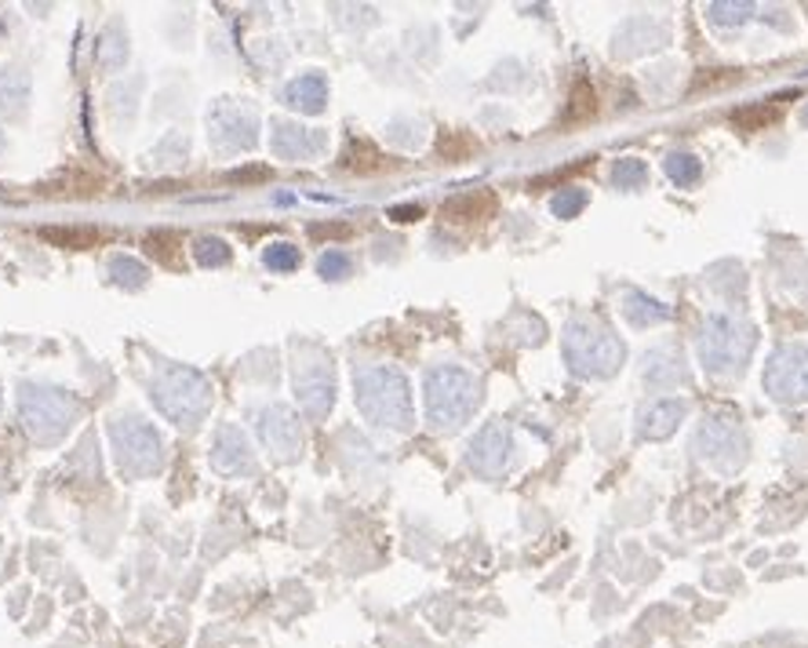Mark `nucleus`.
<instances>
[{
	"label": "nucleus",
	"mask_w": 808,
	"mask_h": 648,
	"mask_svg": "<svg viewBox=\"0 0 808 648\" xmlns=\"http://www.w3.org/2000/svg\"><path fill=\"white\" fill-rule=\"evenodd\" d=\"M354 397L360 416L376 422L382 430H412L416 412H412V390L408 379L393 365H365L354 372Z\"/></svg>",
	"instance_id": "1"
},
{
	"label": "nucleus",
	"mask_w": 808,
	"mask_h": 648,
	"mask_svg": "<svg viewBox=\"0 0 808 648\" xmlns=\"http://www.w3.org/2000/svg\"><path fill=\"white\" fill-rule=\"evenodd\" d=\"M150 397L168 422L193 430L197 422H204V416L211 412V397H216V390H211V383L190 365H160L150 383Z\"/></svg>",
	"instance_id": "2"
},
{
	"label": "nucleus",
	"mask_w": 808,
	"mask_h": 648,
	"mask_svg": "<svg viewBox=\"0 0 808 648\" xmlns=\"http://www.w3.org/2000/svg\"><path fill=\"white\" fill-rule=\"evenodd\" d=\"M19 419L36 445H59L73 427H77L81 401H77V394L62 390V386L22 383L19 386Z\"/></svg>",
	"instance_id": "3"
},
{
	"label": "nucleus",
	"mask_w": 808,
	"mask_h": 648,
	"mask_svg": "<svg viewBox=\"0 0 808 648\" xmlns=\"http://www.w3.org/2000/svg\"><path fill=\"white\" fill-rule=\"evenodd\" d=\"M427 394V419L438 430H455L478 412L481 405V379L459 365H438L422 379Z\"/></svg>",
	"instance_id": "4"
},
{
	"label": "nucleus",
	"mask_w": 808,
	"mask_h": 648,
	"mask_svg": "<svg viewBox=\"0 0 808 648\" xmlns=\"http://www.w3.org/2000/svg\"><path fill=\"white\" fill-rule=\"evenodd\" d=\"M562 346L568 368L579 379H612L627 360L623 339L598 321H568Z\"/></svg>",
	"instance_id": "5"
},
{
	"label": "nucleus",
	"mask_w": 808,
	"mask_h": 648,
	"mask_svg": "<svg viewBox=\"0 0 808 648\" xmlns=\"http://www.w3.org/2000/svg\"><path fill=\"white\" fill-rule=\"evenodd\" d=\"M754 343H757V335L747 321L728 317V314H711L700 328V360L711 376L736 379V376H743V368H747Z\"/></svg>",
	"instance_id": "6"
},
{
	"label": "nucleus",
	"mask_w": 808,
	"mask_h": 648,
	"mask_svg": "<svg viewBox=\"0 0 808 648\" xmlns=\"http://www.w3.org/2000/svg\"><path fill=\"white\" fill-rule=\"evenodd\" d=\"M109 441L124 478H150L165 467V441L143 416H117L109 422Z\"/></svg>",
	"instance_id": "7"
},
{
	"label": "nucleus",
	"mask_w": 808,
	"mask_h": 648,
	"mask_svg": "<svg viewBox=\"0 0 808 648\" xmlns=\"http://www.w3.org/2000/svg\"><path fill=\"white\" fill-rule=\"evenodd\" d=\"M292 386L309 419H328L335 408V368L332 357L314 343H295L292 351Z\"/></svg>",
	"instance_id": "8"
},
{
	"label": "nucleus",
	"mask_w": 808,
	"mask_h": 648,
	"mask_svg": "<svg viewBox=\"0 0 808 648\" xmlns=\"http://www.w3.org/2000/svg\"><path fill=\"white\" fill-rule=\"evenodd\" d=\"M695 456L717 473H739L747 467L751 441H747V433H743V427H736L732 419L714 416V419L700 422V430H695Z\"/></svg>",
	"instance_id": "9"
},
{
	"label": "nucleus",
	"mask_w": 808,
	"mask_h": 648,
	"mask_svg": "<svg viewBox=\"0 0 808 648\" xmlns=\"http://www.w3.org/2000/svg\"><path fill=\"white\" fill-rule=\"evenodd\" d=\"M208 139L219 154H238L259 143V109L248 98H219L208 109Z\"/></svg>",
	"instance_id": "10"
},
{
	"label": "nucleus",
	"mask_w": 808,
	"mask_h": 648,
	"mask_svg": "<svg viewBox=\"0 0 808 648\" xmlns=\"http://www.w3.org/2000/svg\"><path fill=\"white\" fill-rule=\"evenodd\" d=\"M765 390L779 405H808V346H779L768 357Z\"/></svg>",
	"instance_id": "11"
},
{
	"label": "nucleus",
	"mask_w": 808,
	"mask_h": 648,
	"mask_svg": "<svg viewBox=\"0 0 808 648\" xmlns=\"http://www.w3.org/2000/svg\"><path fill=\"white\" fill-rule=\"evenodd\" d=\"M255 433L259 441L266 445V452L277 459V463H295L303 452V430H300V416L284 405H270L255 412Z\"/></svg>",
	"instance_id": "12"
},
{
	"label": "nucleus",
	"mask_w": 808,
	"mask_h": 648,
	"mask_svg": "<svg viewBox=\"0 0 808 648\" xmlns=\"http://www.w3.org/2000/svg\"><path fill=\"white\" fill-rule=\"evenodd\" d=\"M510 459H514V438H510L506 422H489L474 433V441L466 445V467L484 481L503 478L510 470Z\"/></svg>",
	"instance_id": "13"
},
{
	"label": "nucleus",
	"mask_w": 808,
	"mask_h": 648,
	"mask_svg": "<svg viewBox=\"0 0 808 648\" xmlns=\"http://www.w3.org/2000/svg\"><path fill=\"white\" fill-rule=\"evenodd\" d=\"M328 135L317 128H300L292 121H273L270 124V149L281 160H314L325 154Z\"/></svg>",
	"instance_id": "14"
},
{
	"label": "nucleus",
	"mask_w": 808,
	"mask_h": 648,
	"mask_svg": "<svg viewBox=\"0 0 808 648\" xmlns=\"http://www.w3.org/2000/svg\"><path fill=\"white\" fill-rule=\"evenodd\" d=\"M211 467H216L219 473H227V478H238V473H255L252 445H248L241 427L222 422V427L216 430V441H211Z\"/></svg>",
	"instance_id": "15"
},
{
	"label": "nucleus",
	"mask_w": 808,
	"mask_h": 648,
	"mask_svg": "<svg viewBox=\"0 0 808 648\" xmlns=\"http://www.w3.org/2000/svg\"><path fill=\"white\" fill-rule=\"evenodd\" d=\"M641 379H644V386H652V390H674V386L689 379L685 357L678 351H652L641 365Z\"/></svg>",
	"instance_id": "16"
},
{
	"label": "nucleus",
	"mask_w": 808,
	"mask_h": 648,
	"mask_svg": "<svg viewBox=\"0 0 808 648\" xmlns=\"http://www.w3.org/2000/svg\"><path fill=\"white\" fill-rule=\"evenodd\" d=\"M681 419H685V405L674 401V397H667V401H655L641 412L638 419V438L641 441H667L670 433L681 427Z\"/></svg>",
	"instance_id": "17"
},
{
	"label": "nucleus",
	"mask_w": 808,
	"mask_h": 648,
	"mask_svg": "<svg viewBox=\"0 0 808 648\" xmlns=\"http://www.w3.org/2000/svg\"><path fill=\"white\" fill-rule=\"evenodd\" d=\"M284 103L292 109H300V114H321L328 103V81L321 77V73H303V77H295L288 88H284Z\"/></svg>",
	"instance_id": "18"
},
{
	"label": "nucleus",
	"mask_w": 808,
	"mask_h": 648,
	"mask_svg": "<svg viewBox=\"0 0 808 648\" xmlns=\"http://www.w3.org/2000/svg\"><path fill=\"white\" fill-rule=\"evenodd\" d=\"M27 103H30V73L19 66L0 73V114L19 121L27 114Z\"/></svg>",
	"instance_id": "19"
},
{
	"label": "nucleus",
	"mask_w": 808,
	"mask_h": 648,
	"mask_svg": "<svg viewBox=\"0 0 808 648\" xmlns=\"http://www.w3.org/2000/svg\"><path fill=\"white\" fill-rule=\"evenodd\" d=\"M623 317L633 328H652L659 321H670V306L659 303V299L644 295V292H627L623 295Z\"/></svg>",
	"instance_id": "20"
},
{
	"label": "nucleus",
	"mask_w": 808,
	"mask_h": 648,
	"mask_svg": "<svg viewBox=\"0 0 808 648\" xmlns=\"http://www.w3.org/2000/svg\"><path fill=\"white\" fill-rule=\"evenodd\" d=\"M95 62H98V70H106V73H114L128 62V36H124L120 27L103 30V36H98V44H95Z\"/></svg>",
	"instance_id": "21"
},
{
	"label": "nucleus",
	"mask_w": 808,
	"mask_h": 648,
	"mask_svg": "<svg viewBox=\"0 0 808 648\" xmlns=\"http://www.w3.org/2000/svg\"><path fill=\"white\" fill-rule=\"evenodd\" d=\"M109 278H114V284H120V289L135 292V289H143V284H146V278H150V273H146V266L139 263V259H132V255H117L114 263H109Z\"/></svg>",
	"instance_id": "22"
},
{
	"label": "nucleus",
	"mask_w": 808,
	"mask_h": 648,
	"mask_svg": "<svg viewBox=\"0 0 808 648\" xmlns=\"http://www.w3.org/2000/svg\"><path fill=\"white\" fill-rule=\"evenodd\" d=\"M663 168H667V176L674 179L678 186H692L695 179H700V157H692V154H670L663 160Z\"/></svg>",
	"instance_id": "23"
},
{
	"label": "nucleus",
	"mask_w": 808,
	"mask_h": 648,
	"mask_svg": "<svg viewBox=\"0 0 808 648\" xmlns=\"http://www.w3.org/2000/svg\"><path fill=\"white\" fill-rule=\"evenodd\" d=\"M263 263L273 273H292L295 266H300V248L288 244V241H277V244H270L263 252Z\"/></svg>",
	"instance_id": "24"
},
{
	"label": "nucleus",
	"mask_w": 808,
	"mask_h": 648,
	"mask_svg": "<svg viewBox=\"0 0 808 648\" xmlns=\"http://www.w3.org/2000/svg\"><path fill=\"white\" fill-rule=\"evenodd\" d=\"M644 179H649V171H644V160H616V168H612V182L619 186V190H638V186H644Z\"/></svg>",
	"instance_id": "25"
},
{
	"label": "nucleus",
	"mask_w": 808,
	"mask_h": 648,
	"mask_svg": "<svg viewBox=\"0 0 808 648\" xmlns=\"http://www.w3.org/2000/svg\"><path fill=\"white\" fill-rule=\"evenodd\" d=\"M583 208H587V190H579V186H568L550 201V211L557 219H576Z\"/></svg>",
	"instance_id": "26"
},
{
	"label": "nucleus",
	"mask_w": 808,
	"mask_h": 648,
	"mask_svg": "<svg viewBox=\"0 0 808 648\" xmlns=\"http://www.w3.org/2000/svg\"><path fill=\"white\" fill-rule=\"evenodd\" d=\"M193 255L201 266H227L230 263V248H227V241H219V237H201L193 248Z\"/></svg>",
	"instance_id": "27"
},
{
	"label": "nucleus",
	"mask_w": 808,
	"mask_h": 648,
	"mask_svg": "<svg viewBox=\"0 0 808 648\" xmlns=\"http://www.w3.org/2000/svg\"><path fill=\"white\" fill-rule=\"evenodd\" d=\"M751 15H754L751 0H739V4H732V0H721V4H711V19L721 22V27H739V22H747Z\"/></svg>",
	"instance_id": "28"
},
{
	"label": "nucleus",
	"mask_w": 808,
	"mask_h": 648,
	"mask_svg": "<svg viewBox=\"0 0 808 648\" xmlns=\"http://www.w3.org/2000/svg\"><path fill=\"white\" fill-rule=\"evenodd\" d=\"M484 211H492V197L489 194H478V197H463V201H452L449 208H444V216H449L452 222H459V216L466 219H481Z\"/></svg>",
	"instance_id": "29"
},
{
	"label": "nucleus",
	"mask_w": 808,
	"mask_h": 648,
	"mask_svg": "<svg viewBox=\"0 0 808 648\" xmlns=\"http://www.w3.org/2000/svg\"><path fill=\"white\" fill-rule=\"evenodd\" d=\"M317 270H321V278H325V281H343V278H350L354 263H350V255H343V252H328V255H321Z\"/></svg>",
	"instance_id": "30"
},
{
	"label": "nucleus",
	"mask_w": 808,
	"mask_h": 648,
	"mask_svg": "<svg viewBox=\"0 0 808 648\" xmlns=\"http://www.w3.org/2000/svg\"><path fill=\"white\" fill-rule=\"evenodd\" d=\"M390 216H393L397 222H412V219H419V208H393Z\"/></svg>",
	"instance_id": "31"
},
{
	"label": "nucleus",
	"mask_w": 808,
	"mask_h": 648,
	"mask_svg": "<svg viewBox=\"0 0 808 648\" xmlns=\"http://www.w3.org/2000/svg\"><path fill=\"white\" fill-rule=\"evenodd\" d=\"M0 154H4V132H0Z\"/></svg>",
	"instance_id": "32"
},
{
	"label": "nucleus",
	"mask_w": 808,
	"mask_h": 648,
	"mask_svg": "<svg viewBox=\"0 0 808 648\" xmlns=\"http://www.w3.org/2000/svg\"><path fill=\"white\" fill-rule=\"evenodd\" d=\"M805 124H808V109H805Z\"/></svg>",
	"instance_id": "33"
}]
</instances>
